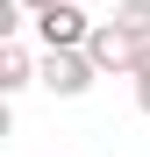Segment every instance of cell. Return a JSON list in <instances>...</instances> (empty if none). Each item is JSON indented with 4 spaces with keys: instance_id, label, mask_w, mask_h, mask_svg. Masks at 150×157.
Returning a JSON list of instances; mask_svg holds the SVG:
<instances>
[{
    "instance_id": "cell-1",
    "label": "cell",
    "mask_w": 150,
    "mask_h": 157,
    "mask_svg": "<svg viewBox=\"0 0 150 157\" xmlns=\"http://www.w3.org/2000/svg\"><path fill=\"white\" fill-rule=\"evenodd\" d=\"M43 86L57 93V100H79V93H93V78H100V64H93V50L86 43H64V50H43Z\"/></svg>"
},
{
    "instance_id": "cell-2",
    "label": "cell",
    "mask_w": 150,
    "mask_h": 157,
    "mask_svg": "<svg viewBox=\"0 0 150 157\" xmlns=\"http://www.w3.org/2000/svg\"><path fill=\"white\" fill-rule=\"evenodd\" d=\"M86 50H93V64H100V78H107V71H114V78H136V50H143V43H136L129 29H121L114 14H107V21H93V36H86Z\"/></svg>"
},
{
    "instance_id": "cell-3",
    "label": "cell",
    "mask_w": 150,
    "mask_h": 157,
    "mask_svg": "<svg viewBox=\"0 0 150 157\" xmlns=\"http://www.w3.org/2000/svg\"><path fill=\"white\" fill-rule=\"evenodd\" d=\"M29 29H36V43H43V50H64V43H86V36H93V21H86L79 0H57V7H36Z\"/></svg>"
},
{
    "instance_id": "cell-4",
    "label": "cell",
    "mask_w": 150,
    "mask_h": 157,
    "mask_svg": "<svg viewBox=\"0 0 150 157\" xmlns=\"http://www.w3.org/2000/svg\"><path fill=\"white\" fill-rule=\"evenodd\" d=\"M36 71H43V57L21 36H7V50H0V93H21V86H36Z\"/></svg>"
},
{
    "instance_id": "cell-5",
    "label": "cell",
    "mask_w": 150,
    "mask_h": 157,
    "mask_svg": "<svg viewBox=\"0 0 150 157\" xmlns=\"http://www.w3.org/2000/svg\"><path fill=\"white\" fill-rule=\"evenodd\" d=\"M114 21H121L136 43H150V0H114Z\"/></svg>"
},
{
    "instance_id": "cell-6",
    "label": "cell",
    "mask_w": 150,
    "mask_h": 157,
    "mask_svg": "<svg viewBox=\"0 0 150 157\" xmlns=\"http://www.w3.org/2000/svg\"><path fill=\"white\" fill-rule=\"evenodd\" d=\"M136 114L150 121V71H136Z\"/></svg>"
},
{
    "instance_id": "cell-7",
    "label": "cell",
    "mask_w": 150,
    "mask_h": 157,
    "mask_svg": "<svg viewBox=\"0 0 150 157\" xmlns=\"http://www.w3.org/2000/svg\"><path fill=\"white\" fill-rule=\"evenodd\" d=\"M136 71H150V43H143V50H136Z\"/></svg>"
},
{
    "instance_id": "cell-8",
    "label": "cell",
    "mask_w": 150,
    "mask_h": 157,
    "mask_svg": "<svg viewBox=\"0 0 150 157\" xmlns=\"http://www.w3.org/2000/svg\"><path fill=\"white\" fill-rule=\"evenodd\" d=\"M21 7H29V14H36V7H57V0H21Z\"/></svg>"
}]
</instances>
